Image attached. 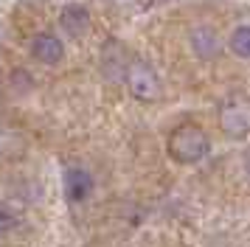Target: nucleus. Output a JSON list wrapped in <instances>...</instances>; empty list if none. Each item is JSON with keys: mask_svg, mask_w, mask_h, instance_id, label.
I'll return each instance as SVG.
<instances>
[{"mask_svg": "<svg viewBox=\"0 0 250 247\" xmlns=\"http://www.w3.org/2000/svg\"><path fill=\"white\" fill-rule=\"evenodd\" d=\"M230 48H233L236 56L250 59V25H239L236 31L230 34Z\"/></svg>", "mask_w": 250, "mask_h": 247, "instance_id": "nucleus-5", "label": "nucleus"}, {"mask_svg": "<svg viewBox=\"0 0 250 247\" xmlns=\"http://www.w3.org/2000/svg\"><path fill=\"white\" fill-rule=\"evenodd\" d=\"M62 25L68 28L70 37H79V34L87 31V25H90V14L84 6H68V9L62 11Z\"/></svg>", "mask_w": 250, "mask_h": 247, "instance_id": "nucleus-3", "label": "nucleus"}, {"mask_svg": "<svg viewBox=\"0 0 250 247\" xmlns=\"http://www.w3.org/2000/svg\"><path fill=\"white\" fill-rule=\"evenodd\" d=\"M87 191H90V177L84 174V171H70L68 174V194L73 200H84L87 197Z\"/></svg>", "mask_w": 250, "mask_h": 247, "instance_id": "nucleus-4", "label": "nucleus"}, {"mask_svg": "<svg viewBox=\"0 0 250 247\" xmlns=\"http://www.w3.org/2000/svg\"><path fill=\"white\" fill-rule=\"evenodd\" d=\"M31 54H34L40 62L54 65V62H59V59L65 56V48H62V42H59L54 34H37L34 42H31Z\"/></svg>", "mask_w": 250, "mask_h": 247, "instance_id": "nucleus-2", "label": "nucleus"}, {"mask_svg": "<svg viewBox=\"0 0 250 247\" xmlns=\"http://www.w3.org/2000/svg\"><path fill=\"white\" fill-rule=\"evenodd\" d=\"M205 149H208V141H205L203 129H197V126H180L169 138V152L177 160H183V163L200 160L205 155Z\"/></svg>", "mask_w": 250, "mask_h": 247, "instance_id": "nucleus-1", "label": "nucleus"}, {"mask_svg": "<svg viewBox=\"0 0 250 247\" xmlns=\"http://www.w3.org/2000/svg\"><path fill=\"white\" fill-rule=\"evenodd\" d=\"M6 227H9V222H6V216H0V239H3V233H6Z\"/></svg>", "mask_w": 250, "mask_h": 247, "instance_id": "nucleus-7", "label": "nucleus"}, {"mask_svg": "<svg viewBox=\"0 0 250 247\" xmlns=\"http://www.w3.org/2000/svg\"><path fill=\"white\" fill-rule=\"evenodd\" d=\"M194 45H197L200 56H214V54H216V40H214V34L205 31V28H200V31L194 34Z\"/></svg>", "mask_w": 250, "mask_h": 247, "instance_id": "nucleus-6", "label": "nucleus"}]
</instances>
